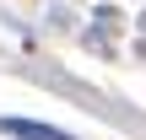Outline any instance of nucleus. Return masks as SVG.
Masks as SVG:
<instances>
[{
    "instance_id": "obj_1",
    "label": "nucleus",
    "mask_w": 146,
    "mask_h": 140,
    "mask_svg": "<svg viewBox=\"0 0 146 140\" xmlns=\"http://www.w3.org/2000/svg\"><path fill=\"white\" fill-rule=\"evenodd\" d=\"M0 135H11V140H70L65 129H54V124H33V119H0Z\"/></svg>"
},
{
    "instance_id": "obj_2",
    "label": "nucleus",
    "mask_w": 146,
    "mask_h": 140,
    "mask_svg": "<svg viewBox=\"0 0 146 140\" xmlns=\"http://www.w3.org/2000/svg\"><path fill=\"white\" fill-rule=\"evenodd\" d=\"M108 32H114V11L103 5V11H98V32H92V49H108Z\"/></svg>"
}]
</instances>
